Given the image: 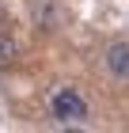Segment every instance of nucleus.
Returning a JSON list of instances; mask_svg holds the SVG:
<instances>
[{"label":"nucleus","instance_id":"nucleus-1","mask_svg":"<svg viewBox=\"0 0 129 133\" xmlns=\"http://www.w3.org/2000/svg\"><path fill=\"white\" fill-rule=\"evenodd\" d=\"M50 118L57 125H84L87 122V99L76 88H57L50 95Z\"/></svg>","mask_w":129,"mask_h":133},{"label":"nucleus","instance_id":"nucleus-2","mask_svg":"<svg viewBox=\"0 0 129 133\" xmlns=\"http://www.w3.org/2000/svg\"><path fill=\"white\" fill-rule=\"evenodd\" d=\"M103 69L118 84H129V38H118L103 50Z\"/></svg>","mask_w":129,"mask_h":133},{"label":"nucleus","instance_id":"nucleus-3","mask_svg":"<svg viewBox=\"0 0 129 133\" xmlns=\"http://www.w3.org/2000/svg\"><path fill=\"white\" fill-rule=\"evenodd\" d=\"M30 15H34V27H38V31H53V27L61 23V11H57L53 0H34Z\"/></svg>","mask_w":129,"mask_h":133},{"label":"nucleus","instance_id":"nucleus-4","mask_svg":"<svg viewBox=\"0 0 129 133\" xmlns=\"http://www.w3.org/2000/svg\"><path fill=\"white\" fill-rule=\"evenodd\" d=\"M15 57H19V42L11 38L4 27H0V69H8V65H15Z\"/></svg>","mask_w":129,"mask_h":133}]
</instances>
